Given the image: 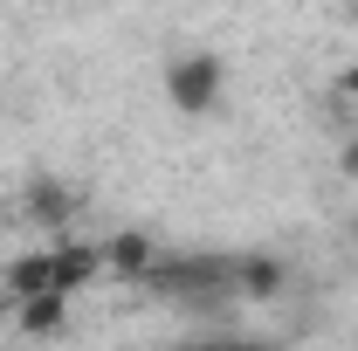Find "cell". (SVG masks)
<instances>
[{"instance_id": "cell-5", "label": "cell", "mask_w": 358, "mask_h": 351, "mask_svg": "<svg viewBox=\"0 0 358 351\" xmlns=\"http://www.w3.org/2000/svg\"><path fill=\"white\" fill-rule=\"evenodd\" d=\"M152 255H159V248H152L145 234H117V241H103V268H117V275H131V282L145 275Z\"/></svg>"}, {"instance_id": "cell-2", "label": "cell", "mask_w": 358, "mask_h": 351, "mask_svg": "<svg viewBox=\"0 0 358 351\" xmlns=\"http://www.w3.org/2000/svg\"><path fill=\"white\" fill-rule=\"evenodd\" d=\"M96 268H103V241H48L7 268V296L14 303L21 296H76Z\"/></svg>"}, {"instance_id": "cell-8", "label": "cell", "mask_w": 358, "mask_h": 351, "mask_svg": "<svg viewBox=\"0 0 358 351\" xmlns=\"http://www.w3.org/2000/svg\"><path fill=\"white\" fill-rule=\"evenodd\" d=\"M345 173H358V145H352V152H345Z\"/></svg>"}, {"instance_id": "cell-9", "label": "cell", "mask_w": 358, "mask_h": 351, "mask_svg": "<svg viewBox=\"0 0 358 351\" xmlns=\"http://www.w3.org/2000/svg\"><path fill=\"white\" fill-rule=\"evenodd\" d=\"M345 7H352V14H358V0H345Z\"/></svg>"}, {"instance_id": "cell-4", "label": "cell", "mask_w": 358, "mask_h": 351, "mask_svg": "<svg viewBox=\"0 0 358 351\" xmlns=\"http://www.w3.org/2000/svg\"><path fill=\"white\" fill-rule=\"evenodd\" d=\"M21 207L42 220V227H69V214L83 207V193H76V186H62V179H35V186L21 193Z\"/></svg>"}, {"instance_id": "cell-6", "label": "cell", "mask_w": 358, "mask_h": 351, "mask_svg": "<svg viewBox=\"0 0 358 351\" xmlns=\"http://www.w3.org/2000/svg\"><path fill=\"white\" fill-rule=\"evenodd\" d=\"M62 310H69V296H21V324L28 331H55Z\"/></svg>"}, {"instance_id": "cell-3", "label": "cell", "mask_w": 358, "mask_h": 351, "mask_svg": "<svg viewBox=\"0 0 358 351\" xmlns=\"http://www.w3.org/2000/svg\"><path fill=\"white\" fill-rule=\"evenodd\" d=\"M221 55H207V48H193V55H173L166 62V103H173L179 117H207L214 103H221Z\"/></svg>"}, {"instance_id": "cell-1", "label": "cell", "mask_w": 358, "mask_h": 351, "mask_svg": "<svg viewBox=\"0 0 358 351\" xmlns=\"http://www.w3.org/2000/svg\"><path fill=\"white\" fill-rule=\"evenodd\" d=\"M138 289H152L166 303H186V310L234 303L241 296V255H152Z\"/></svg>"}, {"instance_id": "cell-7", "label": "cell", "mask_w": 358, "mask_h": 351, "mask_svg": "<svg viewBox=\"0 0 358 351\" xmlns=\"http://www.w3.org/2000/svg\"><path fill=\"white\" fill-rule=\"evenodd\" d=\"M345 96H358V48H352V62H345Z\"/></svg>"}]
</instances>
